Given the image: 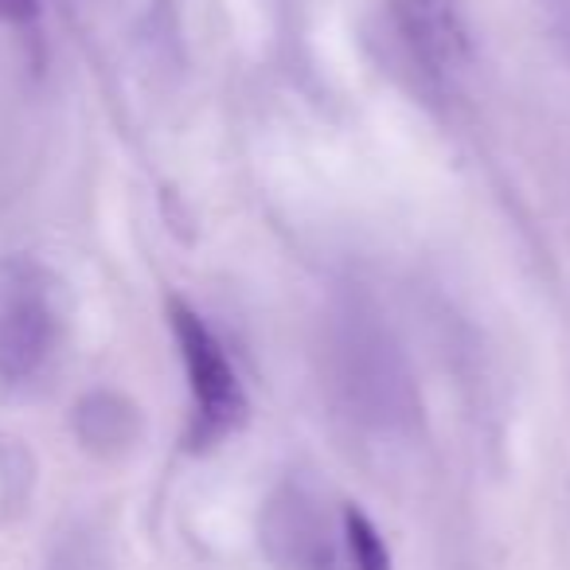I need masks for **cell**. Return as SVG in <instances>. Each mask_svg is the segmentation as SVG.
<instances>
[{"label": "cell", "mask_w": 570, "mask_h": 570, "mask_svg": "<svg viewBox=\"0 0 570 570\" xmlns=\"http://www.w3.org/2000/svg\"><path fill=\"white\" fill-rule=\"evenodd\" d=\"M168 321H173L184 375H188V391H191L188 450L204 453L243 430L250 403H246V391L238 383L235 364H230L223 341L212 333V325L188 302H180V297L168 302Z\"/></svg>", "instance_id": "cell-1"}, {"label": "cell", "mask_w": 570, "mask_h": 570, "mask_svg": "<svg viewBox=\"0 0 570 570\" xmlns=\"http://www.w3.org/2000/svg\"><path fill=\"white\" fill-rule=\"evenodd\" d=\"M59 344V309L40 269L9 266L0 274V375L32 380Z\"/></svg>", "instance_id": "cell-2"}, {"label": "cell", "mask_w": 570, "mask_h": 570, "mask_svg": "<svg viewBox=\"0 0 570 570\" xmlns=\"http://www.w3.org/2000/svg\"><path fill=\"white\" fill-rule=\"evenodd\" d=\"M399 24L426 71H458L469 63V32L458 0H399Z\"/></svg>", "instance_id": "cell-3"}, {"label": "cell", "mask_w": 570, "mask_h": 570, "mask_svg": "<svg viewBox=\"0 0 570 570\" xmlns=\"http://www.w3.org/2000/svg\"><path fill=\"white\" fill-rule=\"evenodd\" d=\"M269 547L282 562H289L294 570H341L344 562V539L341 547L328 539V528L321 523V515L309 508V500H302L297 492H289V500H277V508L266 520Z\"/></svg>", "instance_id": "cell-4"}, {"label": "cell", "mask_w": 570, "mask_h": 570, "mask_svg": "<svg viewBox=\"0 0 570 570\" xmlns=\"http://www.w3.org/2000/svg\"><path fill=\"white\" fill-rule=\"evenodd\" d=\"M341 539H344V562H348V570H391L387 543H383L375 523L356 504H344Z\"/></svg>", "instance_id": "cell-5"}, {"label": "cell", "mask_w": 570, "mask_h": 570, "mask_svg": "<svg viewBox=\"0 0 570 570\" xmlns=\"http://www.w3.org/2000/svg\"><path fill=\"white\" fill-rule=\"evenodd\" d=\"M40 0H0V20H32Z\"/></svg>", "instance_id": "cell-6"}]
</instances>
